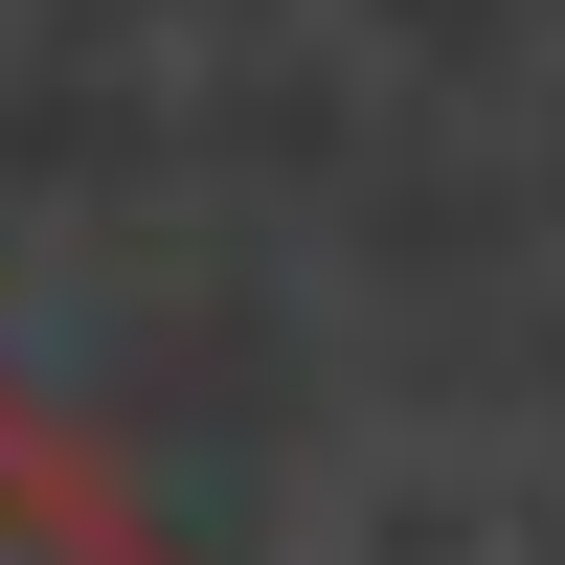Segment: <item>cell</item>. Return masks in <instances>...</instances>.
<instances>
[{"instance_id":"obj_1","label":"cell","mask_w":565,"mask_h":565,"mask_svg":"<svg viewBox=\"0 0 565 565\" xmlns=\"http://www.w3.org/2000/svg\"><path fill=\"white\" fill-rule=\"evenodd\" d=\"M0 565H181V521H136V476H90V452L0 385Z\"/></svg>"}]
</instances>
